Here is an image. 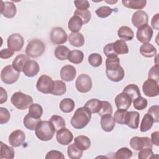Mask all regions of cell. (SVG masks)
I'll list each match as a JSON object with an SVG mask.
<instances>
[{"label":"cell","instance_id":"db71d44e","mask_svg":"<svg viewBox=\"0 0 159 159\" xmlns=\"http://www.w3.org/2000/svg\"><path fill=\"white\" fill-rule=\"evenodd\" d=\"M159 106L154 105L151 106L148 110V114H150L153 119L154 122L158 123L159 122Z\"/></svg>","mask_w":159,"mask_h":159},{"label":"cell","instance_id":"277c9868","mask_svg":"<svg viewBox=\"0 0 159 159\" xmlns=\"http://www.w3.org/2000/svg\"><path fill=\"white\" fill-rule=\"evenodd\" d=\"M11 102L12 105L18 109L25 110L29 107V106L33 103L32 98L26 94H24L20 91L14 93L11 98Z\"/></svg>","mask_w":159,"mask_h":159},{"label":"cell","instance_id":"ac0fdd59","mask_svg":"<svg viewBox=\"0 0 159 159\" xmlns=\"http://www.w3.org/2000/svg\"><path fill=\"white\" fill-rule=\"evenodd\" d=\"M1 13L4 17L6 18H12L14 17L17 12V9L16 5L11 1H1Z\"/></svg>","mask_w":159,"mask_h":159},{"label":"cell","instance_id":"8d00e7d4","mask_svg":"<svg viewBox=\"0 0 159 159\" xmlns=\"http://www.w3.org/2000/svg\"><path fill=\"white\" fill-rule=\"evenodd\" d=\"M153 122L154 121L152 116L148 113L145 114L143 117V119L141 122L140 127V131L142 132H145L149 130L153 126Z\"/></svg>","mask_w":159,"mask_h":159},{"label":"cell","instance_id":"c3c4849f","mask_svg":"<svg viewBox=\"0 0 159 159\" xmlns=\"http://www.w3.org/2000/svg\"><path fill=\"white\" fill-rule=\"evenodd\" d=\"M147 104H148L147 100L145 98L142 97L141 96L138 97L135 99H134L133 101V106L134 108L135 109L140 110V111L145 109L147 106Z\"/></svg>","mask_w":159,"mask_h":159},{"label":"cell","instance_id":"d6986e66","mask_svg":"<svg viewBox=\"0 0 159 159\" xmlns=\"http://www.w3.org/2000/svg\"><path fill=\"white\" fill-rule=\"evenodd\" d=\"M40 71V66L36 61L29 60L25 64L22 71L27 77H34Z\"/></svg>","mask_w":159,"mask_h":159},{"label":"cell","instance_id":"f1b7e54d","mask_svg":"<svg viewBox=\"0 0 159 159\" xmlns=\"http://www.w3.org/2000/svg\"><path fill=\"white\" fill-rule=\"evenodd\" d=\"M29 60V57L24 54H19L12 61V66L19 72L22 71L23 68L25 63Z\"/></svg>","mask_w":159,"mask_h":159},{"label":"cell","instance_id":"ba28073f","mask_svg":"<svg viewBox=\"0 0 159 159\" xmlns=\"http://www.w3.org/2000/svg\"><path fill=\"white\" fill-rule=\"evenodd\" d=\"M92 86V80L87 74L80 75L75 81V87L80 93H86L89 92L91 89Z\"/></svg>","mask_w":159,"mask_h":159},{"label":"cell","instance_id":"d590c367","mask_svg":"<svg viewBox=\"0 0 159 159\" xmlns=\"http://www.w3.org/2000/svg\"><path fill=\"white\" fill-rule=\"evenodd\" d=\"M70 52V49L67 47L65 45H58L55 50L54 55L57 59L63 61L68 58Z\"/></svg>","mask_w":159,"mask_h":159},{"label":"cell","instance_id":"ab89813d","mask_svg":"<svg viewBox=\"0 0 159 159\" xmlns=\"http://www.w3.org/2000/svg\"><path fill=\"white\" fill-rule=\"evenodd\" d=\"M66 91V86L65 83L61 80L54 81L53 89L51 94L55 96H61Z\"/></svg>","mask_w":159,"mask_h":159},{"label":"cell","instance_id":"7402d4cb","mask_svg":"<svg viewBox=\"0 0 159 159\" xmlns=\"http://www.w3.org/2000/svg\"><path fill=\"white\" fill-rule=\"evenodd\" d=\"M140 114L137 111L127 112L126 117V124L129 127L132 129H136L139 127L140 121Z\"/></svg>","mask_w":159,"mask_h":159},{"label":"cell","instance_id":"44dd1931","mask_svg":"<svg viewBox=\"0 0 159 159\" xmlns=\"http://www.w3.org/2000/svg\"><path fill=\"white\" fill-rule=\"evenodd\" d=\"M100 124L101 128L105 132H111L115 127V120L111 114H106L101 116Z\"/></svg>","mask_w":159,"mask_h":159},{"label":"cell","instance_id":"4316f807","mask_svg":"<svg viewBox=\"0 0 159 159\" xmlns=\"http://www.w3.org/2000/svg\"><path fill=\"white\" fill-rule=\"evenodd\" d=\"M122 4L128 8L141 10L144 8L147 4L145 0H123L122 1Z\"/></svg>","mask_w":159,"mask_h":159},{"label":"cell","instance_id":"9f6ffc18","mask_svg":"<svg viewBox=\"0 0 159 159\" xmlns=\"http://www.w3.org/2000/svg\"><path fill=\"white\" fill-rule=\"evenodd\" d=\"M46 159H64L65 156L60 151L57 150H50L49 151L46 156Z\"/></svg>","mask_w":159,"mask_h":159},{"label":"cell","instance_id":"30bf717a","mask_svg":"<svg viewBox=\"0 0 159 159\" xmlns=\"http://www.w3.org/2000/svg\"><path fill=\"white\" fill-rule=\"evenodd\" d=\"M7 47L14 52L20 51L24 44V37L18 33H14L10 35L7 40Z\"/></svg>","mask_w":159,"mask_h":159},{"label":"cell","instance_id":"7bdbcfd3","mask_svg":"<svg viewBox=\"0 0 159 159\" xmlns=\"http://www.w3.org/2000/svg\"><path fill=\"white\" fill-rule=\"evenodd\" d=\"M127 111L125 109H117L114 114V119L117 123L125 125L126 124V117Z\"/></svg>","mask_w":159,"mask_h":159},{"label":"cell","instance_id":"7dc6e473","mask_svg":"<svg viewBox=\"0 0 159 159\" xmlns=\"http://www.w3.org/2000/svg\"><path fill=\"white\" fill-rule=\"evenodd\" d=\"M113 9L109 6H101L96 11V14L100 18H106L109 16L113 12Z\"/></svg>","mask_w":159,"mask_h":159},{"label":"cell","instance_id":"680465c9","mask_svg":"<svg viewBox=\"0 0 159 159\" xmlns=\"http://www.w3.org/2000/svg\"><path fill=\"white\" fill-rule=\"evenodd\" d=\"M14 53V52L12 50L7 48H4L2 49L0 52V57L2 59H7L13 56Z\"/></svg>","mask_w":159,"mask_h":159},{"label":"cell","instance_id":"6da1fadb","mask_svg":"<svg viewBox=\"0 0 159 159\" xmlns=\"http://www.w3.org/2000/svg\"><path fill=\"white\" fill-rule=\"evenodd\" d=\"M106 74L108 79L113 82L120 81L124 78L125 71L120 65V59L117 56L107 57Z\"/></svg>","mask_w":159,"mask_h":159},{"label":"cell","instance_id":"836d02e7","mask_svg":"<svg viewBox=\"0 0 159 159\" xmlns=\"http://www.w3.org/2000/svg\"><path fill=\"white\" fill-rule=\"evenodd\" d=\"M123 92L127 94L132 100H134L141 96L138 86L135 84H128L124 88Z\"/></svg>","mask_w":159,"mask_h":159},{"label":"cell","instance_id":"7c38bea8","mask_svg":"<svg viewBox=\"0 0 159 159\" xmlns=\"http://www.w3.org/2000/svg\"><path fill=\"white\" fill-rule=\"evenodd\" d=\"M142 89L144 94L148 97H155L159 94L158 82L151 79H148L143 83Z\"/></svg>","mask_w":159,"mask_h":159},{"label":"cell","instance_id":"60d3db41","mask_svg":"<svg viewBox=\"0 0 159 159\" xmlns=\"http://www.w3.org/2000/svg\"><path fill=\"white\" fill-rule=\"evenodd\" d=\"M49 121L52 124L56 131L65 127V121L64 119L60 116L53 115L50 117Z\"/></svg>","mask_w":159,"mask_h":159},{"label":"cell","instance_id":"4dcf8cb0","mask_svg":"<svg viewBox=\"0 0 159 159\" xmlns=\"http://www.w3.org/2000/svg\"><path fill=\"white\" fill-rule=\"evenodd\" d=\"M84 106L88 108L91 114L98 113L102 106V101L98 99H91L88 101Z\"/></svg>","mask_w":159,"mask_h":159},{"label":"cell","instance_id":"7a4b0ae2","mask_svg":"<svg viewBox=\"0 0 159 159\" xmlns=\"http://www.w3.org/2000/svg\"><path fill=\"white\" fill-rule=\"evenodd\" d=\"M91 112L84 107L78 108L71 119L70 123L72 127L76 129H82L84 128L90 122Z\"/></svg>","mask_w":159,"mask_h":159},{"label":"cell","instance_id":"4fadbf2b","mask_svg":"<svg viewBox=\"0 0 159 159\" xmlns=\"http://www.w3.org/2000/svg\"><path fill=\"white\" fill-rule=\"evenodd\" d=\"M153 33L152 27L148 24H146L138 28L136 37L137 40L141 43H149L152 39Z\"/></svg>","mask_w":159,"mask_h":159},{"label":"cell","instance_id":"e0dca14e","mask_svg":"<svg viewBox=\"0 0 159 159\" xmlns=\"http://www.w3.org/2000/svg\"><path fill=\"white\" fill-rule=\"evenodd\" d=\"M132 99L125 93H120L115 98V104L117 109L127 110L131 105Z\"/></svg>","mask_w":159,"mask_h":159},{"label":"cell","instance_id":"ffe728a7","mask_svg":"<svg viewBox=\"0 0 159 159\" xmlns=\"http://www.w3.org/2000/svg\"><path fill=\"white\" fill-rule=\"evenodd\" d=\"M61 79L65 81H72L76 75V68L71 65H66L63 66L60 70Z\"/></svg>","mask_w":159,"mask_h":159},{"label":"cell","instance_id":"b9f144b4","mask_svg":"<svg viewBox=\"0 0 159 159\" xmlns=\"http://www.w3.org/2000/svg\"><path fill=\"white\" fill-rule=\"evenodd\" d=\"M29 114L33 117L40 119L43 114V108L39 104H32L29 107Z\"/></svg>","mask_w":159,"mask_h":159},{"label":"cell","instance_id":"816d5d0a","mask_svg":"<svg viewBox=\"0 0 159 159\" xmlns=\"http://www.w3.org/2000/svg\"><path fill=\"white\" fill-rule=\"evenodd\" d=\"M158 70H159L158 65H155L153 66L149 70L148 75V79L153 80L158 83L159 81Z\"/></svg>","mask_w":159,"mask_h":159},{"label":"cell","instance_id":"91938a15","mask_svg":"<svg viewBox=\"0 0 159 159\" xmlns=\"http://www.w3.org/2000/svg\"><path fill=\"white\" fill-rule=\"evenodd\" d=\"M151 25L154 29L157 30L159 29V14L158 13H157L155 15H154V16H153L151 20Z\"/></svg>","mask_w":159,"mask_h":159},{"label":"cell","instance_id":"f35d334b","mask_svg":"<svg viewBox=\"0 0 159 159\" xmlns=\"http://www.w3.org/2000/svg\"><path fill=\"white\" fill-rule=\"evenodd\" d=\"M114 48L117 55L127 54L129 52V48L126 42L123 40H117L113 43Z\"/></svg>","mask_w":159,"mask_h":159},{"label":"cell","instance_id":"603a6c76","mask_svg":"<svg viewBox=\"0 0 159 159\" xmlns=\"http://www.w3.org/2000/svg\"><path fill=\"white\" fill-rule=\"evenodd\" d=\"M140 54L146 58H152L157 55L156 48L150 43H143L140 47Z\"/></svg>","mask_w":159,"mask_h":159},{"label":"cell","instance_id":"ee69618b","mask_svg":"<svg viewBox=\"0 0 159 159\" xmlns=\"http://www.w3.org/2000/svg\"><path fill=\"white\" fill-rule=\"evenodd\" d=\"M132 152L127 147H122L115 153V158L117 159H128L132 156Z\"/></svg>","mask_w":159,"mask_h":159},{"label":"cell","instance_id":"f5cc1de1","mask_svg":"<svg viewBox=\"0 0 159 159\" xmlns=\"http://www.w3.org/2000/svg\"><path fill=\"white\" fill-rule=\"evenodd\" d=\"M11 114L9 111L3 107H0V124H6L10 119Z\"/></svg>","mask_w":159,"mask_h":159},{"label":"cell","instance_id":"8992f818","mask_svg":"<svg viewBox=\"0 0 159 159\" xmlns=\"http://www.w3.org/2000/svg\"><path fill=\"white\" fill-rule=\"evenodd\" d=\"M20 72L17 71L12 65H9L2 68L1 72V79L3 83L11 84L16 83L19 79Z\"/></svg>","mask_w":159,"mask_h":159},{"label":"cell","instance_id":"6125c7cd","mask_svg":"<svg viewBox=\"0 0 159 159\" xmlns=\"http://www.w3.org/2000/svg\"><path fill=\"white\" fill-rule=\"evenodd\" d=\"M158 135L159 132L158 131H155L154 132H152L151 134V142L152 144H154L156 146L159 145V141H158Z\"/></svg>","mask_w":159,"mask_h":159},{"label":"cell","instance_id":"9c48e42d","mask_svg":"<svg viewBox=\"0 0 159 159\" xmlns=\"http://www.w3.org/2000/svg\"><path fill=\"white\" fill-rule=\"evenodd\" d=\"M130 145L132 149L139 151L145 148H152L153 144L150 139L147 137L134 136L130 140Z\"/></svg>","mask_w":159,"mask_h":159},{"label":"cell","instance_id":"e575fe53","mask_svg":"<svg viewBox=\"0 0 159 159\" xmlns=\"http://www.w3.org/2000/svg\"><path fill=\"white\" fill-rule=\"evenodd\" d=\"M75 104L73 99L70 98H65L62 99L59 104L60 110L65 113H69L73 111Z\"/></svg>","mask_w":159,"mask_h":159},{"label":"cell","instance_id":"5b68a950","mask_svg":"<svg viewBox=\"0 0 159 159\" xmlns=\"http://www.w3.org/2000/svg\"><path fill=\"white\" fill-rule=\"evenodd\" d=\"M45 50L44 43L39 39L31 40L25 48V53L30 58H37L40 57Z\"/></svg>","mask_w":159,"mask_h":159},{"label":"cell","instance_id":"cb8c5ba5","mask_svg":"<svg viewBox=\"0 0 159 159\" xmlns=\"http://www.w3.org/2000/svg\"><path fill=\"white\" fill-rule=\"evenodd\" d=\"M68 41L72 46L80 47L84 43V38L80 32H71L68 36Z\"/></svg>","mask_w":159,"mask_h":159},{"label":"cell","instance_id":"d4e9b609","mask_svg":"<svg viewBox=\"0 0 159 159\" xmlns=\"http://www.w3.org/2000/svg\"><path fill=\"white\" fill-rule=\"evenodd\" d=\"M83 24V22L81 19L77 16L73 15L68 21V27L72 32H78L81 30Z\"/></svg>","mask_w":159,"mask_h":159},{"label":"cell","instance_id":"2e32d148","mask_svg":"<svg viewBox=\"0 0 159 159\" xmlns=\"http://www.w3.org/2000/svg\"><path fill=\"white\" fill-rule=\"evenodd\" d=\"M131 20L133 25L135 27L139 28L148 24V16L146 12L142 10H139L133 14Z\"/></svg>","mask_w":159,"mask_h":159},{"label":"cell","instance_id":"52a82bcc","mask_svg":"<svg viewBox=\"0 0 159 159\" xmlns=\"http://www.w3.org/2000/svg\"><path fill=\"white\" fill-rule=\"evenodd\" d=\"M54 85V81L51 77L47 75H42L40 76L36 84L37 89L43 94L52 93Z\"/></svg>","mask_w":159,"mask_h":159},{"label":"cell","instance_id":"f907efd6","mask_svg":"<svg viewBox=\"0 0 159 159\" xmlns=\"http://www.w3.org/2000/svg\"><path fill=\"white\" fill-rule=\"evenodd\" d=\"M154 157V153L151 148H145L140 150L138 153V158L139 159H148L152 158Z\"/></svg>","mask_w":159,"mask_h":159},{"label":"cell","instance_id":"11a10c76","mask_svg":"<svg viewBox=\"0 0 159 159\" xmlns=\"http://www.w3.org/2000/svg\"><path fill=\"white\" fill-rule=\"evenodd\" d=\"M113 45H114L113 43H110L104 46L103 48V53L107 57L117 56V53L114 50Z\"/></svg>","mask_w":159,"mask_h":159},{"label":"cell","instance_id":"484cf974","mask_svg":"<svg viewBox=\"0 0 159 159\" xmlns=\"http://www.w3.org/2000/svg\"><path fill=\"white\" fill-rule=\"evenodd\" d=\"M74 143L81 150H87L91 146V140L86 135H79L75 138Z\"/></svg>","mask_w":159,"mask_h":159},{"label":"cell","instance_id":"be15d7a7","mask_svg":"<svg viewBox=\"0 0 159 159\" xmlns=\"http://www.w3.org/2000/svg\"><path fill=\"white\" fill-rule=\"evenodd\" d=\"M106 2H107V3H109V4H112V3H116V2H117V1H113V2H111V1H106Z\"/></svg>","mask_w":159,"mask_h":159},{"label":"cell","instance_id":"6f0895ef","mask_svg":"<svg viewBox=\"0 0 159 159\" xmlns=\"http://www.w3.org/2000/svg\"><path fill=\"white\" fill-rule=\"evenodd\" d=\"M74 4L76 9L78 10H86L90 7L89 2L87 0L75 1Z\"/></svg>","mask_w":159,"mask_h":159},{"label":"cell","instance_id":"9a60e30c","mask_svg":"<svg viewBox=\"0 0 159 159\" xmlns=\"http://www.w3.org/2000/svg\"><path fill=\"white\" fill-rule=\"evenodd\" d=\"M25 139V133L20 129H17L10 134L9 135L8 141L11 146L14 147H18L24 142Z\"/></svg>","mask_w":159,"mask_h":159},{"label":"cell","instance_id":"94428289","mask_svg":"<svg viewBox=\"0 0 159 159\" xmlns=\"http://www.w3.org/2000/svg\"><path fill=\"white\" fill-rule=\"evenodd\" d=\"M7 99V94L6 89L2 87H0V104L6 102Z\"/></svg>","mask_w":159,"mask_h":159},{"label":"cell","instance_id":"5bb4252c","mask_svg":"<svg viewBox=\"0 0 159 159\" xmlns=\"http://www.w3.org/2000/svg\"><path fill=\"white\" fill-rule=\"evenodd\" d=\"M56 139L60 144L62 145H67L70 144L73 139V135L72 132L68 129L63 127L57 132Z\"/></svg>","mask_w":159,"mask_h":159},{"label":"cell","instance_id":"681fc988","mask_svg":"<svg viewBox=\"0 0 159 159\" xmlns=\"http://www.w3.org/2000/svg\"><path fill=\"white\" fill-rule=\"evenodd\" d=\"M98 114L101 116L106 114H112V107L111 104L108 101H102V106Z\"/></svg>","mask_w":159,"mask_h":159},{"label":"cell","instance_id":"f6af8a7d","mask_svg":"<svg viewBox=\"0 0 159 159\" xmlns=\"http://www.w3.org/2000/svg\"><path fill=\"white\" fill-rule=\"evenodd\" d=\"M88 62L92 66L98 67L102 64V58L101 55L99 53H91L88 57Z\"/></svg>","mask_w":159,"mask_h":159},{"label":"cell","instance_id":"83f0119b","mask_svg":"<svg viewBox=\"0 0 159 159\" xmlns=\"http://www.w3.org/2000/svg\"><path fill=\"white\" fill-rule=\"evenodd\" d=\"M14 157V150L11 147H9L2 142H0V158L12 159Z\"/></svg>","mask_w":159,"mask_h":159},{"label":"cell","instance_id":"3957f363","mask_svg":"<svg viewBox=\"0 0 159 159\" xmlns=\"http://www.w3.org/2000/svg\"><path fill=\"white\" fill-rule=\"evenodd\" d=\"M55 132L53 125L49 120H40L35 130L36 136L42 141H48L52 139Z\"/></svg>","mask_w":159,"mask_h":159},{"label":"cell","instance_id":"74e56055","mask_svg":"<svg viewBox=\"0 0 159 159\" xmlns=\"http://www.w3.org/2000/svg\"><path fill=\"white\" fill-rule=\"evenodd\" d=\"M83 150L76 147L75 143L68 145L67 148L68 156L71 159H79L83 155Z\"/></svg>","mask_w":159,"mask_h":159},{"label":"cell","instance_id":"bcb514c9","mask_svg":"<svg viewBox=\"0 0 159 159\" xmlns=\"http://www.w3.org/2000/svg\"><path fill=\"white\" fill-rule=\"evenodd\" d=\"M74 15L80 17L83 20V24H87L91 20V14L90 11L88 9L86 10L76 9L74 12Z\"/></svg>","mask_w":159,"mask_h":159},{"label":"cell","instance_id":"1f68e13d","mask_svg":"<svg viewBox=\"0 0 159 159\" xmlns=\"http://www.w3.org/2000/svg\"><path fill=\"white\" fill-rule=\"evenodd\" d=\"M41 120L40 119H37L31 116L29 113L24 117L23 124L25 128L30 130H35L38 123Z\"/></svg>","mask_w":159,"mask_h":159},{"label":"cell","instance_id":"d6a6232c","mask_svg":"<svg viewBox=\"0 0 159 159\" xmlns=\"http://www.w3.org/2000/svg\"><path fill=\"white\" fill-rule=\"evenodd\" d=\"M67 59L72 63L80 64L84 59V53L79 50H71L70 52Z\"/></svg>","mask_w":159,"mask_h":159},{"label":"cell","instance_id":"f546056e","mask_svg":"<svg viewBox=\"0 0 159 159\" xmlns=\"http://www.w3.org/2000/svg\"><path fill=\"white\" fill-rule=\"evenodd\" d=\"M117 35L121 40L124 41H129L132 40L134 34L132 29L129 27L122 26L117 31Z\"/></svg>","mask_w":159,"mask_h":159},{"label":"cell","instance_id":"8fae6325","mask_svg":"<svg viewBox=\"0 0 159 159\" xmlns=\"http://www.w3.org/2000/svg\"><path fill=\"white\" fill-rule=\"evenodd\" d=\"M52 42L56 45H60L66 42L68 35L65 30L60 27H55L52 29L50 34Z\"/></svg>","mask_w":159,"mask_h":159}]
</instances>
